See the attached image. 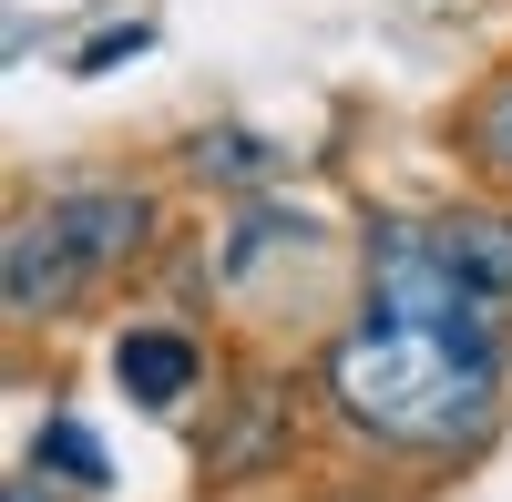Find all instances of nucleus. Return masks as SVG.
Segmentation results:
<instances>
[{"instance_id": "nucleus-1", "label": "nucleus", "mask_w": 512, "mask_h": 502, "mask_svg": "<svg viewBox=\"0 0 512 502\" xmlns=\"http://www.w3.org/2000/svg\"><path fill=\"white\" fill-rule=\"evenodd\" d=\"M512 339L502 308H359V328L328 349L338 421L379 451H472L502 410Z\"/></svg>"}, {"instance_id": "nucleus-2", "label": "nucleus", "mask_w": 512, "mask_h": 502, "mask_svg": "<svg viewBox=\"0 0 512 502\" xmlns=\"http://www.w3.org/2000/svg\"><path fill=\"white\" fill-rule=\"evenodd\" d=\"M154 246V195L144 185H62L52 205H31L11 226V308H72L103 277H123Z\"/></svg>"}, {"instance_id": "nucleus-3", "label": "nucleus", "mask_w": 512, "mask_h": 502, "mask_svg": "<svg viewBox=\"0 0 512 502\" xmlns=\"http://www.w3.org/2000/svg\"><path fill=\"white\" fill-rule=\"evenodd\" d=\"M420 236H431V257L472 287V298L512 308V216H492V205H441V216H420Z\"/></svg>"}, {"instance_id": "nucleus-4", "label": "nucleus", "mask_w": 512, "mask_h": 502, "mask_svg": "<svg viewBox=\"0 0 512 502\" xmlns=\"http://www.w3.org/2000/svg\"><path fill=\"white\" fill-rule=\"evenodd\" d=\"M195 369H205V349L185 339V328H123L113 339V390L134 410H175L195 390Z\"/></svg>"}, {"instance_id": "nucleus-5", "label": "nucleus", "mask_w": 512, "mask_h": 502, "mask_svg": "<svg viewBox=\"0 0 512 502\" xmlns=\"http://www.w3.org/2000/svg\"><path fill=\"white\" fill-rule=\"evenodd\" d=\"M461 144H472V164H482L492 185H512V62L461 103Z\"/></svg>"}, {"instance_id": "nucleus-6", "label": "nucleus", "mask_w": 512, "mask_h": 502, "mask_svg": "<svg viewBox=\"0 0 512 502\" xmlns=\"http://www.w3.org/2000/svg\"><path fill=\"white\" fill-rule=\"evenodd\" d=\"M41 472H62L82 492H113V451L82 431V421H41Z\"/></svg>"}, {"instance_id": "nucleus-7", "label": "nucleus", "mask_w": 512, "mask_h": 502, "mask_svg": "<svg viewBox=\"0 0 512 502\" xmlns=\"http://www.w3.org/2000/svg\"><path fill=\"white\" fill-rule=\"evenodd\" d=\"M123 52H144V21H113L103 41H82V52H72V62H82V72H113Z\"/></svg>"}, {"instance_id": "nucleus-8", "label": "nucleus", "mask_w": 512, "mask_h": 502, "mask_svg": "<svg viewBox=\"0 0 512 502\" xmlns=\"http://www.w3.org/2000/svg\"><path fill=\"white\" fill-rule=\"evenodd\" d=\"M195 164H205V175H256V164H267V144L226 134V144H195Z\"/></svg>"}, {"instance_id": "nucleus-9", "label": "nucleus", "mask_w": 512, "mask_h": 502, "mask_svg": "<svg viewBox=\"0 0 512 502\" xmlns=\"http://www.w3.org/2000/svg\"><path fill=\"white\" fill-rule=\"evenodd\" d=\"M11 502H41V482H11Z\"/></svg>"}]
</instances>
